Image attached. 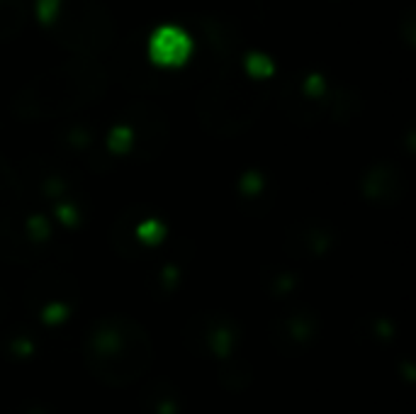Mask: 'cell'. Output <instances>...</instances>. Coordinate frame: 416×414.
Instances as JSON below:
<instances>
[{
  "label": "cell",
  "instance_id": "cell-1",
  "mask_svg": "<svg viewBox=\"0 0 416 414\" xmlns=\"http://www.w3.org/2000/svg\"><path fill=\"white\" fill-rule=\"evenodd\" d=\"M188 37L178 30H159L156 37L151 39V57L159 64H178L188 57Z\"/></svg>",
  "mask_w": 416,
  "mask_h": 414
}]
</instances>
